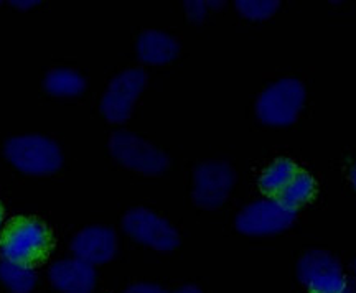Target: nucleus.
Segmentation results:
<instances>
[{"label": "nucleus", "instance_id": "1", "mask_svg": "<svg viewBox=\"0 0 356 293\" xmlns=\"http://www.w3.org/2000/svg\"><path fill=\"white\" fill-rule=\"evenodd\" d=\"M50 229L37 217L17 216L0 234V254L13 264L32 265L43 260L51 249Z\"/></svg>", "mask_w": 356, "mask_h": 293}, {"label": "nucleus", "instance_id": "2", "mask_svg": "<svg viewBox=\"0 0 356 293\" xmlns=\"http://www.w3.org/2000/svg\"><path fill=\"white\" fill-rule=\"evenodd\" d=\"M3 153L17 170L33 176L58 173L65 162L60 145L37 134L12 137L3 145Z\"/></svg>", "mask_w": 356, "mask_h": 293}, {"label": "nucleus", "instance_id": "3", "mask_svg": "<svg viewBox=\"0 0 356 293\" xmlns=\"http://www.w3.org/2000/svg\"><path fill=\"white\" fill-rule=\"evenodd\" d=\"M307 91L299 79L282 78L267 86L256 102V115L270 127H286L297 121Z\"/></svg>", "mask_w": 356, "mask_h": 293}, {"label": "nucleus", "instance_id": "4", "mask_svg": "<svg viewBox=\"0 0 356 293\" xmlns=\"http://www.w3.org/2000/svg\"><path fill=\"white\" fill-rule=\"evenodd\" d=\"M109 152L122 167L145 176L163 175L170 167V158L163 150L129 131H118L111 135Z\"/></svg>", "mask_w": 356, "mask_h": 293}, {"label": "nucleus", "instance_id": "5", "mask_svg": "<svg viewBox=\"0 0 356 293\" xmlns=\"http://www.w3.org/2000/svg\"><path fill=\"white\" fill-rule=\"evenodd\" d=\"M297 278L309 293H345L348 285L337 257L320 249H312L300 256Z\"/></svg>", "mask_w": 356, "mask_h": 293}, {"label": "nucleus", "instance_id": "6", "mask_svg": "<svg viewBox=\"0 0 356 293\" xmlns=\"http://www.w3.org/2000/svg\"><path fill=\"white\" fill-rule=\"evenodd\" d=\"M297 211L289 210L275 198L257 199L236 216V229L246 236H274L296 223Z\"/></svg>", "mask_w": 356, "mask_h": 293}, {"label": "nucleus", "instance_id": "7", "mask_svg": "<svg viewBox=\"0 0 356 293\" xmlns=\"http://www.w3.org/2000/svg\"><path fill=\"white\" fill-rule=\"evenodd\" d=\"M122 229L134 241L159 252H172L180 246L177 229L157 212L145 208L127 211L122 219Z\"/></svg>", "mask_w": 356, "mask_h": 293}, {"label": "nucleus", "instance_id": "8", "mask_svg": "<svg viewBox=\"0 0 356 293\" xmlns=\"http://www.w3.org/2000/svg\"><path fill=\"white\" fill-rule=\"evenodd\" d=\"M234 181L236 175L229 163L221 160L200 163L193 171V203L203 210H218L229 198Z\"/></svg>", "mask_w": 356, "mask_h": 293}, {"label": "nucleus", "instance_id": "9", "mask_svg": "<svg viewBox=\"0 0 356 293\" xmlns=\"http://www.w3.org/2000/svg\"><path fill=\"white\" fill-rule=\"evenodd\" d=\"M147 86V73L142 68L122 71L109 83L101 99V114L106 121L122 124L131 117L134 104Z\"/></svg>", "mask_w": 356, "mask_h": 293}, {"label": "nucleus", "instance_id": "10", "mask_svg": "<svg viewBox=\"0 0 356 293\" xmlns=\"http://www.w3.org/2000/svg\"><path fill=\"white\" fill-rule=\"evenodd\" d=\"M73 254L88 264H106L118 252V236L106 226H89L79 231L71 241Z\"/></svg>", "mask_w": 356, "mask_h": 293}, {"label": "nucleus", "instance_id": "11", "mask_svg": "<svg viewBox=\"0 0 356 293\" xmlns=\"http://www.w3.org/2000/svg\"><path fill=\"white\" fill-rule=\"evenodd\" d=\"M48 275L53 287L63 293H91L96 287V270L78 257L56 260Z\"/></svg>", "mask_w": 356, "mask_h": 293}, {"label": "nucleus", "instance_id": "12", "mask_svg": "<svg viewBox=\"0 0 356 293\" xmlns=\"http://www.w3.org/2000/svg\"><path fill=\"white\" fill-rule=\"evenodd\" d=\"M136 53L142 63L168 65L180 55V45L172 35L160 30H144L136 42Z\"/></svg>", "mask_w": 356, "mask_h": 293}, {"label": "nucleus", "instance_id": "13", "mask_svg": "<svg viewBox=\"0 0 356 293\" xmlns=\"http://www.w3.org/2000/svg\"><path fill=\"white\" fill-rule=\"evenodd\" d=\"M44 91L55 97H76L86 90V79L76 69L55 68L44 76Z\"/></svg>", "mask_w": 356, "mask_h": 293}, {"label": "nucleus", "instance_id": "14", "mask_svg": "<svg viewBox=\"0 0 356 293\" xmlns=\"http://www.w3.org/2000/svg\"><path fill=\"white\" fill-rule=\"evenodd\" d=\"M297 171H299V167L291 158L275 160L259 176L261 192L270 198H277L297 175Z\"/></svg>", "mask_w": 356, "mask_h": 293}, {"label": "nucleus", "instance_id": "15", "mask_svg": "<svg viewBox=\"0 0 356 293\" xmlns=\"http://www.w3.org/2000/svg\"><path fill=\"white\" fill-rule=\"evenodd\" d=\"M315 193H317V183H315L314 176L304 170H299L291 183L284 188V192L275 199L289 210L297 211L299 208L305 206L307 203H310Z\"/></svg>", "mask_w": 356, "mask_h": 293}, {"label": "nucleus", "instance_id": "16", "mask_svg": "<svg viewBox=\"0 0 356 293\" xmlns=\"http://www.w3.org/2000/svg\"><path fill=\"white\" fill-rule=\"evenodd\" d=\"M0 282L12 293H30L37 285V274L30 265L0 262Z\"/></svg>", "mask_w": 356, "mask_h": 293}, {"label": "nucleus", "instance_id": "17", "mask_svg": "<svg viewBox=\"0 0 356 293\" xmlns=\"http://www.w3.org/2000/svg\"><path fill=\"white\" fill-rule=\"evenodd\" d=\"M238 10L246 20L264 22L273 19L279 10L280 2L277 0H238L234 3Z\"/></svg>", "mask_w": 356, "mask_h": 293}, {"label": "nucleus", "instance_id": "18", "mask_svg": "<svg viewBox=\"0 0 356 293\" xmlns=\"http://www.w3.org/2000/svg\"><path fill=\"white\" fill-rule=\"evenodd\" d=\"M185 12L193 24H202L207 19L208 3L203 0H188V2H185Z\"/></svg>", "mask_w": 356, "mask_h": 293}, {"label": "nucleus", "instance_id": "19", "mask_svg": "<svg viewBox=\"0 0 356 293\" xmlns=\"http://www.w3.org/2000/svg\"><path fill=\"white\" fill-rule=\"evenodd\" d=\"M124 293H168V292L160 285H155V283H136V285L129 287Z\"/></svg>", "mask_w": 356, "mask_h": 293}, {"label": "nucleus", "instance_id": "20", "mask_svg": "<svg viewBox=\"0 0 356 293\" xmlns=\"http://www.w3.org/2000/svg\"><path fill=\"white\" fill-rule=\"evenodd\" d=\"M10 3L15 8H32L35 6H38L37 0H26V2H22V0H12Z\"/></svg>", "mask_w": 356, "mask_h": 293}, {"label": "nucleus", "instance_id": "21", "mask_svg": "<svg viewBox=\"0 0 356 293\" xmlns=\"http://www.w3.org/2000/svg\"><path fill=\"white\" fill-rule=\"evenodd\" d=\"M175 293H204V292L200 290V288L195 287V285H185V287L178 288Z\"/></svg>", "mask_w": 356, "mask_h": 293}, {"label": "nucleus", "instance_id": "22", "mask_svg": "<svg viewBox=\"0 0 356 293\" xmlns=\"http://www.w3.org/2000/svg\"><path fill=\"white\" fill-rule=\"evenodd\" d=\"M350 180H351V185H353V188L356 190V163L350 170Z\"/></svg>", "mask_w": 356, "mask_h": 293}, {"label": "nucleus", "instance_id": "23", "mask_svg": "<svg viewBox=\"0 0 356 293\" xmlns=\"http://www.w3.org/2000/svg\"><path fill=\"white\" fill-rule=\"evenodd\" d=\"M2 221H3V206L2 203H0V224H2Z\"/></svg>", "mask_w": 356, "mask_h": 293}, {"label": "nucleus", "instance_id": "24", "mask_svg": "<svg viewBox=\"0 0 356 293\" xmlns=\"http://www.w3.org/2000/svg\"><path fill=\"white\" fill-rule=\"evenodd\" d=\"M353 267H355V272H356V259H355V262H353Z\"/></svg>", "mask_w": 356, "mask_h": 293}]
</instances>
